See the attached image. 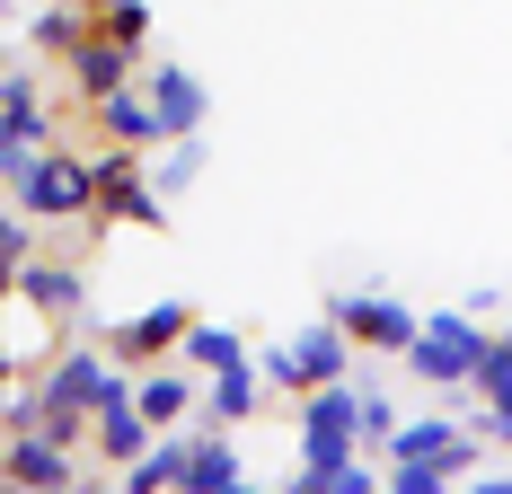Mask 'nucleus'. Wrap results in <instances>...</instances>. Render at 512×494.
Instances as JSON below:
<instances>
[{
    "mask_svg": "<svg viewBox=\"0 0 512 494\" xmlns=\"http://www.w3.org/2000/svg\"><path fill=\"white\" fill-rule=\"evenodd\" d=\"M0 186L9 203H27L36 221H98V159H80L71 142L53 150H0ZM106 230V221H98Z\"/></svg>",
    "mask_w": 512,
    "mask_h": 494,
    "instance_id": "nucleus-1",
    "label": "nucleus"
},
{
    "mask_svg": "<svg viewBox=\"0 0 512 494\" xmlns=\"http://www.w3.org/2000/svg\"><path fill=\"white\" fill-rule=\"evenodd\" d=\"M345 362H354V336H345V318H336V309H327V318H309L301 336H283V345H256V371H265L283 397H309L318 380H345Z\"/></svg>",
    "mask_w": 512,
    "mask_h": 494,
    "instance_id": "nucleus-2",
    "label": "nucleus"
},
{
    "mask_svg": "<svg viewBox=\"0 0 512 494\" xmlns=\"http://www.w3.org/2000/svg\"><path fill=\"white\" fill-rule=\"evenodd\" d=\"M389 459L398 468H433L442 486H460V477H477V459H486V433L468 415H415V424H398Z\"/></svg>",
    "mask_w": 512,
    "mask_h": 494,
    "instance_id": "nucleus-3",
    "label": "nucleus"
},
{
    "mask_svg": "<svg viewBox=\"0 0 512 494\" xmlns=\"http://www.w3.org/2000/svg\"><path fill=\"white\" fill-rule=\"evenodd\" d=\"M98 221L106 230H115V221H133V230H159V221H168V195H159V177H151V150H133V142L98 150Z\"/></svg>",
    "mask_w": 512,
    "mask_h": 494,
    "instance_id": "nucleus-4",
    "label": "nucleus"
},
{
    "mask_svg": "<svg viewBox=\"0 0 512 494\" xmlns=\"http://www.w3.org/2000/svg\"><path fill=\"white\" fill-rule=\"evenodd\" d=\"M345 450H362V389L318 380L301 397V459H345Z\"/></svg>",
    "mask_w": 512,
    "mask_h": 494,
    "instance_id": "nucleus-5",
    "label": "nucleus"
},
{
    "mask_svg": "<svg viewBox=\"0 0 512 494\" xmlns=\"http://www.w3.org/2000/svg\"><path fill=\"white\" fill-rule=\"evenodd\" d=\"M0 486L18 494H71L80 486V450L53 433H0Z\"/></svg>",
    "mask_w": 512,
    "mask_h": 494,
    "instance_id": "nucleus-6",
    "label": "nucleus"
},
{
    "mask_svg": "<svg viewBox=\"0 0 512 494\" xmlns=\"http://www.w3.org/2000/svg\"><path fill=\"white\" fill-rule=\"evenodd\" d=\"M327 309L345 318V336L362 353H407L424 336V309H407V300H389V292H336Z\"/></svg>",
    "mask_w": 512,
    "mask_h": 494,
    "instance_id": "nucleus-7",
    "label": "nucleus"
},
{
    "mask_svg": "<svg viewBox=\"0 0 512 494\" xmlns=\"http://www.w3.org/2000/svg\"><path fill=\"white\" fill-rule=\"evenodd\" d=\"M186 336H195V309H186V300H151L142 318L106 327V353L133 362V371H151V362H168V353H186Z\"/></svg>",
    "mask_w": 512,
    "mask_h": 494,
    "instance_id": "nucleus-8",
    "label": "nucleus"
},
{
    "mask_svg": "<svg viewBox=\"0 0 512 494\" xmlns=\"http://www.w3.org/2000/svg\"><path fill=\"white\" fill-rule=\"evenodd\" d=\"M53 142H62V115L36 89V62H9V80H0V150H53Z\"/></svg>",
    "mask_w": 512,
    "mask_h": 494,
    "instance_id": "nucleus-9",
    "label": "nucleus"
},
{
    "mask_svg": "<svg viewBox=\"0 0 512 494\" xmlns=\"http://www.w3.org/2000/svg\"><path fill=\"white\" fill-rule=\"evenodd\" d=\"M9 283H18V300H27L36 318H62V327L89 318V274H80L71 256H36V265H18Z\"/></svg>",
    "mask_w": 512,
    "mask_h": 494,
    "instance_id": "nucleus-10",
    "label": "nucleus"
},
{
    "mask_svg": "<svg viewBox=\"0 0 512 494\" xmlns=\"http://www.w3.org/2000/svg\"><path fill=\"white\" fill-rule=\"evenodd\" d=\"M133 71H142V45H124V36H106V27H98L80 53H71V62H62V80H71V98H80V106L115 98Z\"/></svg>",
    "mask_w": 512,
    "mask_h": 494,
    "instance_id": "nucleus-11",
    "label": "nucleus"
},
{
    "mask_svg": "<svg viewBox=\"0 0 512 494\" xmlns=\"http://www.w3.org/2000/svg\"><path fill=\"white\" fill-rule=\"evenodd\" d=\"M186 468H195V433H159L133 468H115V494H186Z\"/></svg>",
    "mask_w": 512,
    "mask_h": 494,
    "instance_id": "nucleus-12",
    "label": "nucleus"
},
{
    "mask_svg": "<svg viewBox=\"0 0 512 494\" xmlns=\"http://www.w3.org/2000/svg\"><path fill=\"white\" fill-rule=\"evenodd\" d=\"M89 115H98V133H106V142H133V150L177 142V133H168V115H159V98H151V89H133V80H124L115 98H98Z\"/></svg>",
    "mask_w": 512,
    "mask_h": 494,
    "instance_id": "nucleus-13",
    "label": "nucleus"
},
{
    "mask_svg": "<svg viewBox=\"0 0 512 494\" xmlns=\"http://www.w3.org/2000/svg\"><path fill=\"white\" fill-rule=\"evenodd\" d=\"M89 36H98V0H53V9L27 18V53L36 62H71Z\"/></svg>",
    "mask_w": 512,
    "mask_h": 494,
    "instance_id": "nucleus-14",
    "label": "nucleus"
},
{
    "mask_svg": "<svg viewBox=\"0 0 512 494\" xmlns=\"http://www.w3.org/2000/svg\"><path fill=\"white\" fill-rule=\"evenodd\" d=\"M133 397H142V415H151L159 433H177V424H195V415H204V389H195L177 362H151V371H133Z\"/></svg>",
    "mask_w": 512,
    "mask_h": 494,
    "instance_id": "nucleus-15",
    "label": "nucleus"
},
{
    "mask_svg": "<svg viewBox=\"0 0 512 494\" xmlns=\"http://www.w3.org/2000/svg\"><path fill=\"white\" fill-rule=\"evenodd\" d=\"M151 442H159V424L142 415V397H133V389H124V397H106V406H98V433H89V450H98V459L133 468V459H142Z\"/></svg>",
    "mask_w": 512,
    "mask_h": 494,
    "instance_id": "nucleus-16",
    "label": "nucleus"
},
{
    "mask_svg": "<svg viewBox=\"0 0 512 494\" xmlns=\"http://www.w3.org/2000/svg\"><path fill=\"white\" fill-rule=\"evenodd\" d=\"M195 433V468H186V494H239L248 486V468H239V442H230V424H186Z\"/></svg>",
    "mask_w": 512,
    "mask_h": 494,
    "instance_id": "nucleus-17",
    "label": "nucleus"
},
{
    "mask_svg": "<svg viewBox=\"0 0 512 494\" xmlns=\"http://www.w3.org/2000/svg\"><path fill=\"white\" fill-rule=\"evenodd\" d=\"M265 389H274V380L256 371V353L230 362V371H204V424H230V433H239L256 406H265Z\"/></svg>",
    "mask_w": 512,
    "mask_h": 494,
    "instance_id": "nucleus-18",
    "label": "nucleus"
},
{
    "mask_svg": "<svg viewBox=\"0 0 512 494\" xmlns=\"http://www.w3.org/2000/svg\"><path fill=\"white\" fill-rule=\"evenodd\" d=\"M142 89L159 98V115H168V133H204V106L212 89L186 71V62H142Z\"/></svg>",
    "mask_w": 512,
    "mask_h": 494,
    "instance_id": "nucleus-19",
    "label": "nucleus"
},
{
    "mask_svg": "<svg viewBox=\"0 0 512 494\" xmlns=\"http://www.w3.org/2000/svg\"><path fill=\"white\" fill-rule=\"evenodd\" d=\"M371 450H345V459H301L292 468V486L301 494H371V486H389V468H362Z\"/></svg>",
    "mask_w": 512,
    "mask_h": 494,
    "instance_id": "nucleus-20",
    "label": "nucleus"
},
{
    "mask_svg": "<svg viewBox=\"0 0 512 494\" xmlns=\"http://www.w3.org/2000/svg\"><path fill=\"white\" fill-rule=\"evenodd\" d=\"M204 133H177V142H159L151 150V177H159V195H186V186H204Z\"/></svg>",
    "mask_w": 512,
    "mask_h": 494,
    "instance_id": "nucleus-21",
    "label": "nucleus"
},
{
    "mask_svg": "<svg viewBox=\"0 0 512 494\" xmlns=\"http://www.w3.org/2000/svg\"><path fill=\"white\" fill-rule=\"evenodd\" d=\"M186 371H230V362H248V345H239V327H212V318H195V336H186V353H177Z\"/></svg>",
    "mask_w": 512,
    "mask_h": 494,
    "instance_id": "nucleus-22",
    "label": "nucleus"
},
{
    "mask_svg": "<svg viewBox=\"0 0 512 494\" xmlns=\"http://www.w3.org/2000/svg\"><path fill=\"white\" fill-rule=\"evenodd\" d=\"M0 265H9V274H18V265H36V212H27V203H9V212H0Z\"/></svg>",
    "mask_w": 512,
    "mask_h": 494,
    "instance_id": "nucleus-23",
    "label": "nucleus"
},
{
    "mask_svg": "<svg viewBox=\"0 0 512 494\" xmlns=\"http://www.w3.org/2000/svg\"><path fill=\"white\" fill-rule=\"evenodd\" d=\"M398 424H407V415H398L389 397H380V389H362V450H371V459H389V442H398Z\"/></svg>",
    "mask_w": 512,
    "mask_h": 494,
    "instance_id": "nucleus-24",
    "label": "nucleus"
},
{
    "mask_svg": "<svg viewBox=\"0 0 512 494\" xmlns=\"http://www.w3.org/2000/svg\"><path fill=\"white\" fill-rule=\"evenodd\" d=\"M98 27L124 36V45H151V9H142V0H98Z\"/></svg>",
    "mask_w": 512,
    "mask_h": 494,
    "instance_id": "nucleus-25",
    "label": "nucleus"
},
{
    "mask_svg": "<svg viewBox=\"0 0 512 494\" xmlns=\"http://www.w3.org/2000/svg\"><path fill=\"white\" fill-rule=\"evenodd\" d=\"M36 424H45V397H36V389H9V397H0V433H36Z\"/></svg>",
    "mask_w": 512,
    "mask_h": 494,
    "instance_id": "nucleus-26",
    "label": "nucleus"
},
{
    "mask_svg": "<svg viewBox=\"0 0 512 494\" xmlns=\"http://www.w3.org/2000/svg\"><path fill=\"white\" fill-rule=\"evenodd\" d=\"M477 433L495 450H512V406H486V397H477Z\"/></svg>",
    "mask_w": 512,
    "mask_h": 494,
    "instance_id": "nucleus-27",
    "label": "nucleus"
}]
</instances>
